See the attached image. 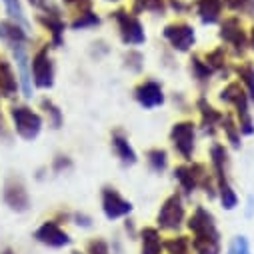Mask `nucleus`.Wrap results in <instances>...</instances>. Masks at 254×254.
<instances>
[{"mask_svg":"<svg viewBox=\"0 0 254 254\" xmlns=\"http://www.w3.org/2000/svg\"><path fill=\"white\" fill-rule=\"evenodd\" d=\"M210 164H212V176L216 184V196L220 198V204L226 210H234L238 206V194L234 192L230 178H228L230 158H228V150L224 148V144L214 142L210 146Z\"/></svg>","mask_w":254,"mask_h":254,"instance_id":"2","label":"nucleus"},{"mask_svg":"<svg viewBox=\"0 0 254 254\" xmlns=\"http://www.w3.org/2000/svg\"><path fill=\"white\" fill-rule=\"evenodd\" d=\"M70 168H72L70 156H66V154H56V156H54V160H52V172L60 174V172H66V170H70Z\"/></svg>","mask_w":254,"mask_h":254,"instance_id":"34","label":"nucleus"},{"mask_svg":"<svg viewBox=\"0 0 254 254\" xmlns=\"http://www.w3.org/2000/svg\"><path fill=\"white\" fill-rule=\"evenodd\" d=\"M132 94H134V100L138 102V106L144 108V110H154V108H158L166 102L164 88L156 80H140L134 86Z\"/></svg>","mask_w":254,"mask_h":254,"instance_id":"13","label":"nucleus"},{"mask_svg":"<svg viewBox=\"0 0 254 254\" xmlns=\"http://www.w3.org/2000/svg\"><path fill=\"white\" fill-rule=\"evenodd\" d=\"M72 254H82V252H78V250H74V252H72Z\"/></svg>","mask_w":254,"mask_h":254,"instance_id":"42","label":"nucleus"},{"mask_svg":"<svg viewBox=\"0 0 254 254\" xmlns=\"http://www.w3.org/2000/svg\"><path fill=\"white\" fill-rule=\"evenodd\" d=\"M226 58H228L226 48H224V46H216L214 50H210V52L204 56V62L212 68V72H222V70L228 66Z\"/></svg>","mask_w":254,"mask_h":254,"instance_id":"27","label":"nucleus"},{"mask_svg":"<svg viewBox=\"0 0 254 254\" xmlns=\"http://www.w3.org/2000/svg\"><path fill=\"white\" fill-rule=\"evenodd\" d=\"M34 238H36V242H40L44 246H50V248H64V246H68L72 242L70 234L62 228L56 220L42 222L34 230Z\"/></svg>","mask_w":254,"mask_h":254,"instance_id":"14","label":"nucleus"},{"mask_svg":"<svg viewBox=\"0 0 254 254\" xmlns=\"http://www.w3.org/2000/svg\"><path fill=\"white\" fill-rule=\"evenodd\" d=\"M2 4H4V10L8 14V20L28 28V20H26L24 8H22V0H2Z\"/></svg>","mask_w":254,"mask_h":254,"instance_id":"28","label":"nucleus"},{"mask_svg":"<svg viewBox=\"0 0 254 254\" xmlns=\"http://www.w3.org/2000/svg\"><path fill=\"white\" fill-rule=\"evenodd\" d=\"M226 254H252L250 250V242L246 236H234L228 244V250Z\"/></svg>","mask_w":254,"mask_h":254,"instance_id":"32","label":"nucleus"},{"mask_svg":"<svg viewBox=\"0 0 254 254\" xmlns=\"http://www.w3.org/2000/svg\"><path fill=\"white\" fill-rule=\"evenodd\" d=\"M100 202H102V212L108 220H118L126 218L132 212V202L126 200L114 186H104L100 192Z\"/></svg>","mask_w":254,"mask_h":254,"instance_id":"12","label":"nucleus"},{"mask_svg":"<svg viewBox=\"0 0 254 254\" xmlns=\"http://www.w3.org/2000/svg\"><path fill=\"white\" fill-rule=\"evenodd\" d=\"M190 74H192V78L200 84V86H206L212 78V68L204 62V58H200L198 54H192V58H190Z\"/></svg>","mask_w":254,"mask_h":254,"instance_id":"22","label":"nucleus"},{"mask_svg":"<svg viewBox=\"0 0 254 254\" xmlns=\"http://www.w3.org/2000/svg\"><path fill=\"white\" fill-rule=\"evenodd\" d=\"M220 102L228 104L234 108V118L238 122V128L244 136H252L254 134V120L250 114V98L246 94V90L242 88L240 82H228L220 94H218Z\"/></svg>","mask_w":254,"mask_h":254,"instance_id":"3","label":"nucleus"},{"mask_svg":"<svg viewBox=\"0 0 254 254\" xmlns=\"http://www.w3.org/2000/svg\"><path fill=\"white\" fill-rule=\"evenodd\" d=\"M40 108L44 110V116H46L48 124L52 126L54 130H58L60 126H62V122H64V114H62V110H60L50 98H42V100H40Z\"/></svg>","mask_w":254,"mask_h":254,"instance_id":"24","label":"nucleus"},{"mask_svg":"<svg viewBox=\"0 0 254 254\" xmlns=\"http://www.w3.org/2000/svg\"><path fill=\"white\" fill-rule=\"evenodd\" d=\"M124 60H126V68L132 70V72H140L144 66V56L134 48L124 54Z\"/></svg>","mask_w":254,"mask_h":254,"instance_id":"31","label":"nucleus"},{"mask_svg":"<svg viewBox=\"0 0 254 254\" xmlns=\"http://www.w3.org/2000/svg\"><path fill=\"white\" fill-rule=\"evenodd\" d=\"M100 24V16L94 14L92 10H84V12H78L74 14V18L70 20V28L72 30H88V28H94Z\"/></svg>","mask_w":254,"mask_h":254,"instance_id":"26","label":"nucleus"},{"mask_svg":"<svg viewBox=\"0 0 254 254\" xmlns=\"http://www.w3.org/2000/svg\"><path fill=\"white\" fill-rule=\"evenodd\" d=\"M30 74H32V84L36 88H42V90H48L54 86V62H52V56H50V46L44 44L40 46L34 56L30 58Z\"/></svg>","mask_w":254,"mask_h":254,"instance_id":"7","label":"nucleus"},{"mask_svg":"<svg viewBox=\"0 0 254 254\" xmlns=\"http://www.w3.org/2000/svg\"><path fill=\"white\" fill-rule=\"evenodd\" d=\"M248 46L254 50V24L250 26V32H248Z\"/></svg>","mask_w":254,"mask_h":254,"instance_id":"38","label":"nucleus"},{"mask_svg":"<svg viewBox=\"0 0 254 254\" xmlns=\"http://www.w3.org/2000/svg\"><path fill=\"white\" fill-rule=\"evenodd\" d=\"M110 146H112V152L116 154V158L120 160L122 166H134L138 162L136 150L132 148L128 136H126L122 130H114L110 134Z\"/></svg>","mask_w":254,"mask_h":254,"instance_id":"16","label":"nucleus"},{"mask_svg":"<svg viewBox=\"0 0 254 254\" xmlns=\"http://www.w3.org/2000/svg\"><path fill=\"white\" fill-rule=\"evenodd\" d=\"M20 88V82H18V76L12 68V64L0 56V96H4V98H12L16 96Z\"/></svg>","mask_w":254,"mask_h":254,"instance_id":"19","label":"nucleus"},{"mask_svg":"<svg viewBox=\"0 0 254 254\" xmlns=\"http://www.w3.org/2000/svg\"><path fill=\"white\" fill-rule=\"evenodd\" d=\"M184 220H186V210H184L182 194L180 192H172L160 204V210L156 214V224H158L160 230L174 232V230H180L182 228Z\"/></svg>","mask_w":254,"mask_h":254,"instance_id":"8","label":"nucleus"},{"mask_svg":"<svg viewBox=\"0 0 254 254\" xmlns=\"http://www.w3.org/2000/svg\"><path fill=\"white\" fill-rule=\"evenodd\" d=\"M234 72L238 76V82L246 90L250 102H254V66L250 62H240L238 66H234Z\"/></svg>","mask_w":254,"mask_h":254,"instance_id":"23","label":"nucleus"},{"mask_svg":"<svg viewBox=\"0 0 254 254\" xmlns=\"http://www.w3.org/2000/svg\"><path fill=\"white\" fill-rule=\"evenodd\" d=\"M64 4H68L70 8L78 12H84V10H92V0H64Z\"/></svg>","mask_w":254,"mask_h":254,"instance_id":"36","label":"nucleus"},{"mask_svg":"<svg viewBox=\"0 0 254 254\" xmlns=\"http://www.w3.org/2000/svg\"><path fill=\"white\" fill-rule=\"evenodd\" d=\"M218 36L226 46L232 48V52L236 56H244V52L248 50V32L244 30L238 16H228V18L220 20Z\"/></svg>","mask_w":254,"mask_h":254,"instance_id":"9","label":"nucleus"},{"mask_svg":"<svg viewBox=\"0 0 254 254\" xmlns=\"http://www.w3.org/2000/svg\"><path fill=\"white\" fill-rule=\"evenodd\" d=\"M28 4L32 6V8H36L40 14H46V12H54V10H58L50 0H28Z\"/></svg>","mask_w":254,"mask_h":254,"instance_id":"35","label":"nucleus"},{"mask_svg":"<svg viewBox=\"0 0 254 254\" xmlns=\"http://www.w3.org/2000/svg\"><path fill=\"white\" fill-rule=\"evenodd\" d=\"M36 22L48 32V36H50V46H54V48L62 46V42H64L66 22H64V18L60 16V10L46 12V14H38V16H36Z\"/></svg>","mask_w":254,"mask_h":254,"instance_id":"15","label":"nucleus"},{"mask_svg":"<svg viewBox=\"0 0 254 254\" xmlns=\"http://www.w3.org/2000/svg\"><path fill=\"white\" fill-rule=\"evenodd\" d=\"M10 118H12V126H14V132L22 138V140H36L42 132V126L44 120L38 112H34L30 106L26 104H14L10 108Z\"/></svg>","mask_w":254,"mask_h":254,"instance_id":"5","label":"nucleus"},{"mask_svg":"<svg viewBox=\"0 0 254 254\" xmlns=\"http://www.w3.org/2000/svg\"><path fill=\"white\" fill-rule=\"evenodd\" d=\"M196 108H198V112H200V124H202V130L206 132V134H210V136H214L216 134V130L220 128V122H222V118H224V112H220V110H216L204 96H200L198 100H196Z\"/></svg>","mask_w":254,"mask_h":254,"instance_id":"17","label":"nucleus"},{"mask_svg":"<svg viewBox=\"0 0 254 254\" xmlns=\"http://www.w3.org/2000/svg\"><path fill=\"white\" fill-rule=\"evenodd\" d=\"M224 6L230 8L232 12L254 16V0H222Z\"/></svg>","mask_w":254,"mask_h":254,"instance_id":"30","label":"nucleus"},{"mask_svg":"<svg viewBox=\"0 0 254 254\" xmlns=\"http://www.w3.org/2000/svg\"><path fill=\"white\" fill-rule=\"evenodd\" d=\"M224 2L222 0H194V12L204 26L218 24L222 20Z\"/></svg>","mask_w":254,"mask_h":254,"instance_id":"18","label":"nucleus"},{"mask_svg":"<svg viewBox=\"0 0 254 254\" xmlns=\"http://www.w3.org/2000/svg\"><path fill=\"white\" fill-rule=\"evenodd\" d=\"M0 134H4V120H2V114H0Z\"/></svg>","mask_w":254,"mask_h":254,"instance_id":"40","label":"nucleus"},{"mask_svg":"<svg viewBox=\"0 0 254 254\" xmlns=\"http://www.w3.org/2000/svg\"><path fill=\"white\" fill-rule=\"evenodd\" d=\"M164 40L176 52H188L196 44V30L188 22H170L162 30Z\"/></svg>","mask_w":254,"mask_h":254,"instance_id":"11","label":"nucleus"},{"mask_svg":"<svg viewBox=\"0 0 254 254\" xmlns=\"http://www.w3.org/2000/svg\"><path fill=\"white\" fill-rule=\"evenodd\" d=\"M0 254H16V252H14L10 246H6V248H2V250H0Z\"/></svg>","mask_w":254,"mask_h":254,"instance_id":"39","label":"nucleus"},{"mask_svg":"<svg viewBox=\"0 0 254 254\" xmlns=\"http://www.w3.org/2000/svg\"><path fill=\"white\" fill-rule=\"evenodd\" d=\"M72 220H74V224H78L82 228H90L92 226V218L88 214H84V212H74L72 214Z\"/></svg>","mask_w":254,"mask_h":254,"instance_id":"37","label":"nucleus"},{"mask_svg":"<svg viewBox=\"0 0 254 254\" xmlns=\"http://www.w3.org/2000/svg\"><path fill=\"white\" fill-rule=\"evenodd\" d=\"M220 130L224 132V136H226V140H228V144L232 146V148H240L242 146V132H240V128H238V122H236V118L232 116V114H224V118H222V122H220Z\"/></svg>","mask_w":254,"mask_h":254,"instance_id":"21","label":"nucleus"},{"mask_svg":"<svg viewBox=\"0 0 254 254\" xmlns=\"http://www.w3.org/2000/svg\"><path fill=\"white\" fill-rule=\"evenodd\" d=\"M170 142L184 162H192L196 150V124L192 120L174 122L170 128Z\"/></svg>","mask_w":254,"mask_h":254,"instance_id":"6","label":"nucleus"},{"mask_svg":"<svg viewBox=\"0 0 254 254\" xmlns=\"http://www.w3.org/2000/svg\"><path fill=\"white\" fill-rule=\"evenodd\" d=\"M2 200L12 212H26L30 208V194L26 190V184L20 176L12 174L4 180L2 186Z\"/></svg>","mask_w":254,"mask_h":254,"instance_id":"10","label":"nucleus"},{"mask_svg":"<svg viewBox=\"0 0 254 254\" xmlns=\"http://www.w3.org/2000/svg\"><path fill=\"white\" fill-rule=\"evenodd\" d=\"M164 240L160 238L158 228L146 226L140 230V254H162Z\"/></svg>","mask_w":254,"mask_h":254,"instance_id":"20","label":"nucleus"},{"mask_svg":"<svg viewBox=\"0 0 254 254\" xmlns=\"http://www.w3.org/2000/svg\"><path fill=\"white\" fill-rule=\"evenodd\" d=\"M106 2H120V0H106Z\"/></svg>","mask_w":254,"mask_h":254,"instance_id":"41","label":"nucleus"},{"mask_svg":"<svg viewBox=\"0 0 254 254\" xmlns=\"http://www.w3.org/2000/svg\"><path fill=\"white\" fill-rule=\"evenodd\" d=\"M164 250L168 254H190L192 246H190L188 236H174L170 240H164Z\"/></svg>","mask_w":254,"mask_h":254,"instance_id":"29","label":"nucleus"},{"mask_svg":"<svg viewBox=\"0 0 254 254\" xmlns=\"http://www.w3.org/2000/svg\"><path fill=\"white\" fill-rule=\"evenodd\" d=\"M146 164H148V168L152 172L162 174L166 170V166H168V154H166V150L164 148H150L146 152Z\"/></svg>","mask_w":254,"mask_h":254,"instance_id":"25","label":"nucleus"},{"mask_svg":"<svg viewBox=\"0 0 254 254\" xmlns=\"http://www.w3.org/2000/svg\"><path fill=\"white\" fill-rule=\"evenodd\" d=\"M86 254H110V246L104 238H92L86 244Z\"/></svg>","mask_w":254,"mask_h":254,"instance_id":"33","label":"nucleus"},{"mask_svg":"<svg viewBox=\"0 0 254 254\" xmlns=\"http://www.w3.org/2000/svg\"><path fill=\"white\" fill-rule=\"evenodd\" d=\"M110 18L116 22V30H118V36L122 40V44L126 46H142L146 42V30H144V24L140 22V18L134 14V12H128V10H114L110 14Z\"/></svg>","mask_w":254,"mask_h":254,"instance_id":"4","label":"nucleus"},{"mask_svg":"<svg viewBox=\"0 0 254 254\" xmlns=\"http://www.w3.org/2000/svg\"><path fill=\"white\" fill-rule=\"evenodd\" d=\"M188 230L192 232V246L194 254H220L222 244H220V232L216 228L214 214L206 210L204 206H196L192 216L186 222Z\"/></svg>","mask_w":254,"mask_h":254,"instance_id":"1","label":"nucleus"}]
</instances>
